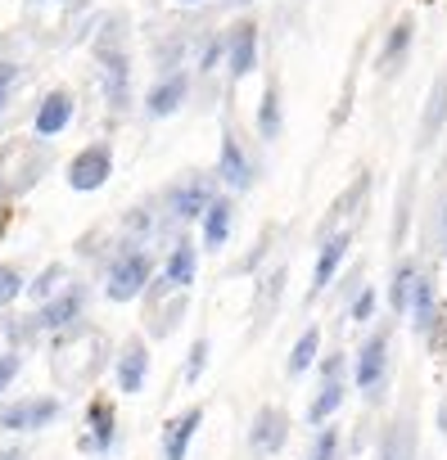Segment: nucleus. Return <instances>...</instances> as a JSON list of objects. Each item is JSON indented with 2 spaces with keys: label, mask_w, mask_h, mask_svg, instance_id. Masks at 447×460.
<instances>
[{
  "label": "nucleus",
  "mask_w": 447,
  "mask_h": 460,
  "mask_svg": "<svg viewBox=\"0 0 447 460\" xmlns=\"http://www.w3.org/2000/svg\"><path fill=\"white\" fill-rule=\"evenodd\" d=\"M14 370H19V361H14V357H0V388H5V384L14 379Z\"/></svg>",
  "instance_id": "nucleus-32"
},
{
  "label": "nucleus",
  "mask_w": 447,
  "mask_h": 460,
  "mask_svg": "<svg viewBox=\"0 0 447 460\" xmlns=\"http://www.w3.org/2000/svg\"><path fill=\"white\" fill-rule=\"evenodd\" d=\"M227 235H231V203L227 199H212L203 208V240L212 249H221V244H227Z\"/></svg>",
  "instance_id": "nucleus-7"
},
{
  "label": "nucleus",
  "mask_w": 447,
  "mask_h": 460,
  "mask_svg": "<svg viewBox=\"0 0 447 460\" xmlns=\"http://www.w3.org/2000/svg\"><path fill=\"white\" fill-rule=\"evenodd\" d=\"M380 460H411V429H407V424H398V429L384 438Z\"/></svg>",
  "instance_id": "nucleus-24"
},
{
  "label": "nucleus",
  "mask_w": 447,
  "mask_h": 460,
  "mask_svg": "<svg viewBox=\"0 0 447 460\" xmlns=\"http://www.w3.org/2000/svg\"><path fill=\"white\" fill-rule=\"evenodd\" d=\"M0 460H19V451H5V456H0Z\"/></svg>",
  "instance_id": "nucleus-35"
},
{
  "label": "nucleus",
  "mask_w": 447,
  "mask_h": 460,
  "mask_svg": "<svg viewBox=\"0 0 447 460\" xmlns=\"http://www.w3.org/2000/svg\"><path fill=\"white\" fill-rule=\"evenodd\" d=\"M254 59H258V28L254 23H240L236 28V41H231V73L236 77H249L254 73Z\"/></svg>",
  "instance_id": "nucleus-6"
},
{
  "label": "nucleus",
  "mask_w": 447,
  "mask_h": 460,
  "mask_svg": "<svg viewBox=\"0 0 447 460\" xmlns=\"http://www.w3.org/2000/svg\"><path fill=\"white\" fill-rule=\"evenodd\" d=\"M109 172H113V154L104 145H91L68 163V185L73 190H100L109 181Z\"/></svg>",
  "instance_id": "nucleus-1"
},
{
  "label": "nucleus",
  "mask_w": 447,
  "mask_h": 460,
  "mask_svg": "<svg viewBox=\"0 0 447 460\" xmlns=\"http://www.w3.org/2000/svg\"><path fill=\"white\" fill-rule=\"evenodd\" d=\"M443 109H447V77H438V82H434L429 113H425V136H434V131H438V122H443Z\"/></svg>",
  "instance_id": "nucleus-25"
},
{
  "label": "nucleus",
  "mask_w": 447,
  "mask_h": 460,
  "mask_svg": "<svg viewBox=\"0 0 447 460\" xmlns=\"http://www.w3.org/2000/svg\"><path fill=\"white\" fill-rule=\"evenodd\" d=\"M221 181L236 185V190L249 185V163H245V154H240V145L231 136H221Z\"/></svg>",
  "instance_id": "nucleus-11"
},
{
  "label": "nucleus",
  "mask_w": 447,
  "mask_h": 460,
  "mask_svg": "<svg viewBox=\"0 0 447 460\" xmlns=\"http://www.w3.org/2000/svg\"><path fill=\"white\" fill-rule=\"evenodd\" d=\"M68 118H73V100H68L64 91H55V95L41 104V113H37V136H55V131H64Z\"/></svg>",
  "instance_id": "nucleus-8"
},
{
  "label": "nucleus",
  "mask_w": 447,
  "mask_h": 460,
  "mask_svg": "<svg viewBox=\"0 0 447 460\" xmlns=\"http://www.w3.org/2000/svg\"><path fill=\"white\" fill-rule=\"evenodd\" d=\"M181 100H185V77H167L163 86H154V95H149V104H145V109H149L154 118H167Z\"/></svg>",
  "instance_id": "nucleus-15"
},
{
  "label": "nucleus",
  "mask_w": 447,
  "mask_h": 460,
  "mask_svg": "<svg viewBox=\"0 0 447 460\" xmlns=\"http://www.w3.org/2000/svg\"><path fill=\"white\" fill-rule=\"evenodd\" d=\"M380 379H384V334H375L362 348V357H357V384L362 388H375Z\"/></svg>",
  "instance_id": "nucleus-10"
},
{
  "label": "nucleus",
  "mask_w": 447,
  "mask_h": 460,
  "mask_svg": "<svg viewBox=\"0 0 447 460\" xmlns=\"http://www.w3.org/2000/svg\"><path fill=\"white\" fill-rule=\"evenodd\" d=\"M77 312H82V289H68L64 298H55V303H46V307H41L37 325H41V330H59V325H68Z\"/></svg>",
  "instance_id": "nucleus-9"
},
{
  "label": "nucleus",
  "mask_w": 447,
  "mask_h": 460,
  "mask_svg": "<svg viewBox=\"0 0 447 460\" xmlns=\"http://www.w3.org/2000/svg\"><path fill=\"white\" fill-rule=\"evenodd\" d=\"M203 361H208V343H203V339H199V343H194V348H190V366H185V379H194V375H199V370H203Z\"/></svg>",
  "instance_id": "nucleus-28"
},
{
  "label": "nucleus",
  "mask_w": 447,
  "mask_h": 460,
  "mask_svg": "<svg viewBox=\"0 0 447 460\" xmlns=\"http://www.w3.org/2000/svg\"><path fill=\"white\" fill-rule=\"evenodd\" d=\"M344 253H348V235H330V240H326V249H321V258H317V276H312V289H326V285H330V276L339 271Z\"/></svg>",
  "instance_id": "nucleus-12"
},
{
  "label": "nucleus",
  "mask_w": 447,
  "mask_h": 460,
  "mask_svg": "<svg viewBox=\"0 0 447 460\" xmlns=\"http://www.w3.org/2000/svg\"><path fill=\"white\" fill-rule=\"evenodd\" d=\"M145 280H149V253H127L109 271V298L113 303H127V298H136L145 289Z\"/></svg>",
  "instance_id": "nucleus-2"
},
{
  "label": "nucleus",
  "mask_w": 447,
  "mask_h": 460,
  "mask_svg": "<svg viewBox=\"0 0 447 460\" xmlns=\"http://www.w3.org/2000/svg\"><path fill=\"white\" fill-rule=\"evenodd\" d=\"M407 307L416 312V330H429V325H434V280L416 276V285H411V303H407Z\"/></svg>",
  "instance_id": "nucleus-17"
},
{
  "label": "nucleus",
  "mask_w": 447,
  "mask_h": 460,
  "mask_svg": "<svg viewBox=\"0 0 447 460\" xmlns=\"http://www.w3.org/2000/svg\"><path fill=\"white\" fill-rule=\"evenodd\" d=\"M55 415H59L55 397H28V402H14V406H0V429H41Z\"/></svg>",
  "instance_id": "nucleus-3"
},
{
  "label": "nucleus",
  "mask_w": 447,
  "mask_h": 460,
  "mask_svg": "<svg viewBox=\"0 0 447 460\" xmlns=\"http://www.w3.org/2000/svg\"><path fill=\"white\" fill-rule=\"evenodd\" d=\"M407 46H411V19H402L393 32H389V41H384V55H380V64L384 68H393L402 55H407Z\"/></svg>",
  "instance_id": "nucleus-19"
},
{
  "label": "nucleus",
  "mask_w": 447,
  "mask_h": 460,
  "mask_svg": "<svg viewBox=\"0 0 447 460\" xmlns=\"http://www.w3.org/2000/svg\"><path fill=\"white\" fill-rule=\"evenodd\" d=\"M335 447H339V433H335V429H326V433H317V447H312V460H335Z\"/></svg>",
  "instance_id": "nucleus-27"
},
{
  "label": "nucleus",
  "mask_w": 447,
  "mask_h": 460,
  "mask_svg": "<svg viewBox=\"0 0 447 460\" xmlns=\"http://www.w3.org/2000/svg\"><path fill=\"white\" fill-rule=\"evenodd\" d=\"M371 312H375V294L362 289V298L353 303V321H371Z\"/></svg>",
  "instance_id": "nucleus-29"
},
{
  "label": "nucleus",
  "mask_w": 447,
  "mask_h": 460,
  "mask_svg": "<svg viewBox=\"0 0 447 460\" xmlns=\"http://www.w3.org/2000/svg\"><path fill=\"white\" fill-rule=\"evenodd\" d=\"M91 429H95V433H91L82 447H86V451H104V447L113 442V406H109V402H91Z\"/></svg>",
  "instance_id": "nucleus-14"
},
{
  "label": "nucleus",
  "mask_w": 447,
  "mask_h": 460,
  "mask_svg": "<svg viewBox=\"0 0 447 460\" xmlns=\"http://www.w3.org/2000/svg\"><path fill=\"white\" fill-rule=\"evenodd\" d=\"M145 370H149V352H145L140 343H131V348L122 352V361H118V384H122L127 393H136V388L145 384Z\"/></svg>",
  "instance_id": "nucleus-13"
},
{
  "label": "nucleus",
  "mask_w": 447,
  "mask_h": 460,
  "mask_svg": "<svg viewBox=\"0 0 447 460\" xmlns=\"http://www.w3.org/2000/svg\"><path fill=\"white\" fill-rule=\"evenodd\" d=\"M14 64H0V104H5V91H10V82H14Z\"/></svg>",
  "instance_id": "nucleus-31"
},
{
  "label": "nucleus",
  "mask_w": 447,
  "mask_h": 460,
  "mask_svg": "<svg viewBox=\"0 0 447 460\" xmlns=\"http://www.w3.org/2000/svg\"><path fill=\"white\" fill-rule=\"evenodd\" d=\"M317 343H321V334H317V330H308V334L294 343V352H290V375H303V370L312 366V357H317Z\"/></svg>",
  "instance_id": "nucleus-22"
},
{
  "label": "nucleus",
  "mask_w": 447,
  "mask_h": 460,
  "mask_svg": "<svg viewBox=\"0 0 447 460\" xmlns=\"http://www.w3.org/2000/svg\"><path fill=\"white\" fill-rule=\"evenodd\" d=\"M199 420H203V411H199V406H190L185 415H176V420L167 424V433H163V460H185V447H190V438H194Z\"/></svg>",
  "instance_id": "nucleus-5"
},
{
  "label": "nucleus",
  "mask_w": 447,
  "mask_h": 460,
  "mask_svg": "<svg viewBox=\"0 0 447 460\" xmlns=\"http://www.w3.org/2000/svg\"><path fill=\"white\" fill-rule=\"evenodd\" d=\"M59 276H64V267H50V271H46V276H41V280L32 285V294H50V285H55Z\"/></svg>",
  "instance_id": "nucleus-30"
},
{
  "label": "nucleus",
  "mask_w": 447,
  "mask_h": 460,
  "mask_svg": "<svg viewBox=\"0 0 447 460\" xmlns=\"http://www.w3.org/2000/svg\"><path fill=\"white\" fill-rule=\"evenodd\" d=\"M438 420H443V433H447V402H443V415Z\"/></svg>",
  "instance_id": "nucleus-34"
},
{
  "label": "nucleus",
  "mask_w": 447,
  "mask_h": 460,
  "mask_svg": "<svg viewBox=\"0 0 447 460\" xmlns=\"http://www.w3.org/2000/svg\"><path fill=\"white\" fill-rule=\"evenodd\" d=\"M19 289H23L19 271H14V267H0V307L14 303V298H19Z\"/></svg>",
  "instance_id": "nucleus-26"
},
{
  "label": "nucleus",
  "mask_w": 447,
  "mask_h": 460,
  "mask_svg": "<svg viewBox=\"0 0 447 460\" xmlns=\"http://www.w3.org/2000/svg\"><path fill=\"white\" fill-rule=\"evenodd\" d=\"M258 127H263V136H281V95H276V86H267V95H263Z\"/></svg>",
  "instance_id": "nucleus-23"
},
{
  "label": "nucleus",
  "mask_w": 447,
  "mask_h": 460,
  "mask_svg": "<svg viewBox=\"0 0 447 460\" xmlns=\"http://www.w3.org/2000/svg\"><path fill=\"white\" fill-rule=\"evenodd\" d=\"M443 249H447V203H443Z\"/></svg>",
  "instance_id": "nucleus-33"
},
{
  "label": "nucleus",
  "mask_w": 447,
  "mask_h": 460,
  "mask_svg": "<svg viewBox=\"0 0 447 460\" xmlns=\"http://www.w3.org/2000/svg\"><path fill=\"white\" fill-rule=\"evenodd\" d=\"M339 402H344V384H339V379H326V388L317 393V402H312V411H308V420H312V424H321V420H330Z\"/></svg>",
  "instance_id": "nucleus-18"
},
{
  "label": "nucleus",
  "mask_w": 447,
  "mask_h": 460,
  "mask_svg": "<svg viewBox=\"0 0 447 460\" xmlns=\"http://www.w3.org/2000/svg\"><path fill=\"white\" fill-rule=\"evenodd\" d=\"M194 280V249L181 240V249L167 258V271H163V285H176V289H185Z\"/></svg>",
  "instance_id": "nucleus-16"
},
{
  "label": "nucleus",
  "mask_w": 447,
  "mask_h": 460,
  "mask_svg": "<svg viewBox=\"0 0 447 460\" xmlns=\"http://www.w3.org/2000/svg\"><path fill=\"white\" fill-rule=\"evenodd\" d=\"M411 285H416V267H411V262H402V267L393 271V289H389L393 312H407V303H411Z\"/></svg>",
  "instance_id": "nucleus-21"
},
{
  "label": "nucleus",
  "mask_w": 447,
  "mask_h": 460,
  "mask_svg": "<svg viewBox=\"0 0 447 460\" xmlns=\"http://www.w3.org/2000/svg\"><path fill=\"white\" fill-rule=\"evenodd\" d=\"M208 203H212V199H208V185L194 181V185H185V190L176 194V217H199Z\"/></svg>",
  "instance_id": "nucleus-20"
},
{
  "label": "nucleus",
  "mask_w": 447,
  "mask_h": 460,
  "mask_svg": "<svg viewBox=\"0 0 447 460\" xmlns=\"http://www.w3.org/2000/svg\"><path fill=\"white\" fill-rule=\"evenodd\" d=\"M285 433H290V420H285V411H276V406H263V411H258V420H254V429H249V442H254V451L272 456V451H281Z\"/></svg>",
  "instance_id": "nucleus-4"
}]
</instances>
